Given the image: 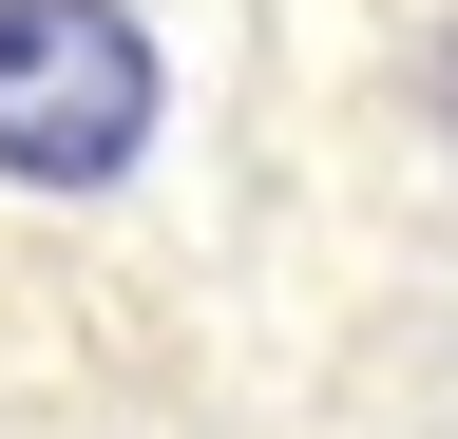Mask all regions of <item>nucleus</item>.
<instances>
[{"instance_id":"nucleus-2","label":"nucleus","mask_w":458,"mask_h":439,"mask_svg":"<svg viewBox=\"0 0 458 439\" xmlns=\"http://www.w3.org/2000/svg\"><path fill=\"white\" fill-rule=\"evenodd\" d=\"M420 115H439V134H458V38H439V77H420Z\"/></svg>"},{"instance_id":"nucleus-1","label":"nucleus","mask_w":458,"mask_h":439,"mask_svg":"<svg viewBox=\"0 0 458 439\" xmlns=\"http://www.w3.org/2000/svg\"><path fill=\"white\" fill-rule=\"evenodd\" d=\"M153 134V38L114 0H0V173L20 191H114Z\"/></svg>"}]
</instances>
